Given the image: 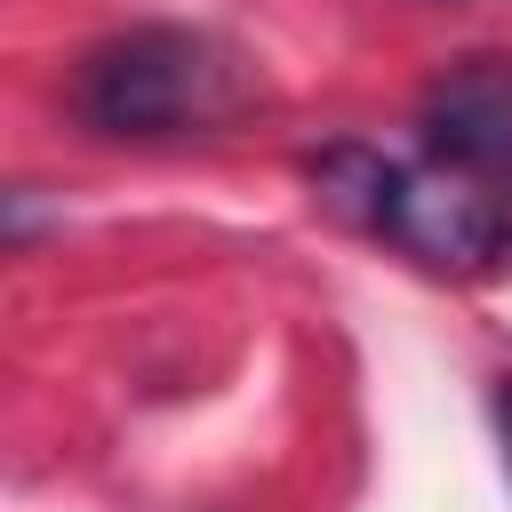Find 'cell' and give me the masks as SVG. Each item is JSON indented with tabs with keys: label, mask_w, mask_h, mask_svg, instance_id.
Instances as JSON below:
<instances>
[{
	"label": "cell",
	"mask_w": 512,
	"mask_h": 512,
	"mask_svg": "<svg viewBox=\"0 0 512 512\" xmlns=\"http://www.w3.org/2000/svg\"><path fill=\"white\" fill-rule=\"evenodd\" d=\"M312 184L336 216L384 232L392 248L440 272H488L512 248V200L432 160H384L368 144H328L312 160Z\"/></svg>",
	"instance_id": "1"
},
{
	"label": "cell",
	"mask_w": 512,
	"mask_h": 512,
	"mask_svg": "<svg viewBox=\"0 0 512 512\" xmlns=\"http://www.w3.org/2000/svg\"><path fill=\"white\" fill-rule=\"evenodd\" d=\"M72 104H80V120L96 136L152 144V136L208 128L232 104V72H224V56L200 32H184V24H136V32L104 40L80 64Z\"/></svg>",
	"instance_id": "2"
},
{
	"label": "cell",
	"mask_w": 512,
	"mask_h": 512,
	"mask_svg": "<svg viewBox=\"0 0 512 512\" xmlns=\"http://www.w3.org/2000/svg\"><path fill=\"white\" fill-rule=\"evenodd\" d=\"M424 160L512 200V56H456L416 104Z\"/></svg>",
	"instance_id": "3"
},
{
	"label": "cell",
	"mask_w": 512,
	"mask_h": 512,
	"mask_svg": "<svg viewBox=\"0 0 512 512\" xmlns=\"http://www.w3.org/2000/svg\"><path fill=\"white\" fill-rule=\"evenodd\" d=\"M488 408H496V440H504V472H512V376H496Z\"/></svg>",
	"instance_id": "4"
}]
</instances>
